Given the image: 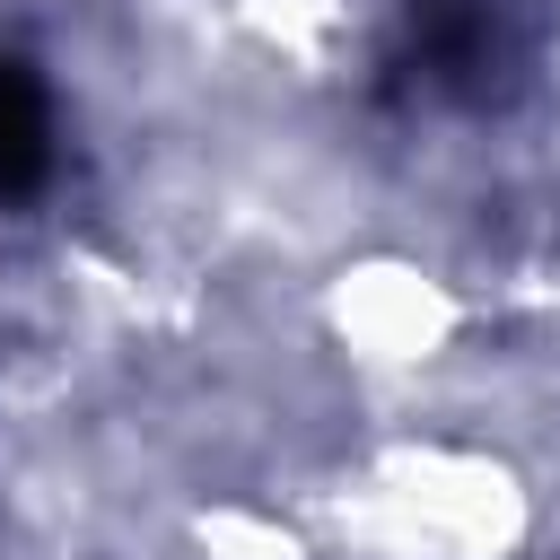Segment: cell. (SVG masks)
Masks as SVG:
<instances>
[{
  "instance_id": "1",
  "label": "cell",
  "mask_w": 560,
  "mask_h": 560,
  "mask_svg": "<svg viewBox=\"0 0 560 560\" xmlns=\"http://www.w3.org/2000/svg\"><path fill=\"white\" fill-rule=\"evenodd\" d=\"M44 184V96L18 61H0V192Z\"/></svg>"
}]
</instances>
